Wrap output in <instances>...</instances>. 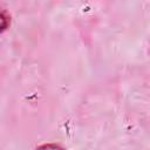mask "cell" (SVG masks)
Listing matches in <instances>:
<instances>
[{
  "mask_svg": "<svg viewBox=\"0 0 150 150\" xmlns=\"http://www.w3.org/2000/svg\"><path fill=\"white\" fill-rule=\"evenodd\" d=\"M35 150H64V149L56 144H43V145L38 146Z\"/></svg>",
  "mask_w": 150,
  "mask_h": 150,
  "instance_id": "cell-1",
  "label": "cell"
},
{
  "mask_svg": "<svg viewBox=\"0 0 150 150\" xmlns=\"http://www.w3.org/2000/svg\"><path fill=\"white\" fill-rule=\"evenodd\" d=\"M0 16H1V21H2V25H1V30L4 32V30L7 28V23H6V21H7V16H6V13H5L4 11L1 12V15H0Z\"/></svg>",
  "mask_w": 150,
  "mask_h": 150,
  "instance_id": "cell-2",
  "label": "cell"
}]
</instances>
